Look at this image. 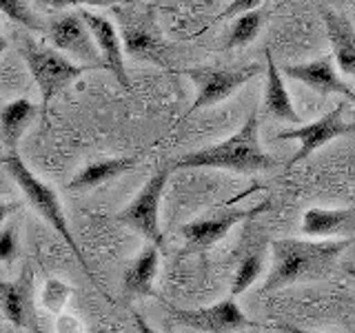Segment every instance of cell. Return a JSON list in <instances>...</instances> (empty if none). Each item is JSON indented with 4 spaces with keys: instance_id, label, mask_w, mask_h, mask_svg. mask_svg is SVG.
I'll return each instance as SVG.
<instances>
[{
    "instance_id": "3957f363",
    "label": "cell",
    "mask_w": 355,
    "mask_h": 333,
    "mask_svg": "<svg viewBox=\"0 0 355 333\" xmlns=\"http://www.w3.org/2000/svg\"><path fill=\"white\" fill-rule=\"evenodd\" d=\"M5 166L11 176V180H14L20 187V191L25 194L27 203L36 209V214L47 222V225L58 233L67 244H69V249L73 251L80 266L89 273V278H94V271L89 269L85 255H83L80 247H78V242H76L73 233L69 229V222H67V216H64V209L60 205L58 194H55L47 182H42L40 178L25 164V160H22L18 153H9L5 158Z\"/></svg>"
},
{
    "instance_id": "52a82bcc",
    "label": "cell",
    "mask_w": 355,
    "mask_h": 333,
    "mask_svg": "<svg viewBox=\"0 0 355 333\" xmlns=\"http://www.w3.org/2000/svg\"><path fill=\"white\" fill-rule=\"evenodd\" d=\"M47 36L53 44V49H58L73 62L87 67V69H100V67H105L98 44L92 36V31H89L85 18L80 16V11L78 14L55 16L47 27Z\"/></svg>"
},
{
    "instance_id": "44dd1931",
    "label": "cell",
    "mask_w": 355,
    "mask_h": 333,
    "mask_svg": "<svg viewBox=\"0 0 355 333\" xmlns=\"http://www.w3.org/2000/svg\"><path fill=\"white\" fill-rule=\"evenodd\" d=\"M262 22H264V7L236 16L231 22V27H229V33H227L225 49L247 47L251 40L258 38V33L262 29Z\"/></svg>"
},
{
    "instance_id": "4fadbf2b",
    "label": "cell",
    "mask_w": 355,
    "mask_h": 333,
    "mask_svg": "<svg viewBox=\"0 0 355 333\" xmlns=\"http://www.w3.org/2000/svg\"><path fill=\"white\" fill-rule=\"evenodd\" d=\"M300 229L313 240L355 238V209H306Z\"/></svg>"
},
{
    "instance_id": "7c38bea8",
    "label": "cell",
    "mask_w": 355,
    "mask_h": 333,
    "mask_svg": "<svg viewBox=\"0 0 355 333\" xmlns=\"http://www.w3.org/2000/svg\"><path fill=\"white\" fill-rule=\"evenodd\" d=\"M80 16L85 18L89 31H92V36L98 44L100 56H103V60H105V69L114 74L116 80L125 89H131V80L125 67V44H122V36L118 33L116 25L109 18L94 14V11H87V9L80 11Z\"/></svg>"
},
{
    "instance_id": "2e32d148",
    "label": "cell",
    "mask_w": 355,
    "mask_h": 333,
    "mask_svg": "<svg viewBox=\"0 0 355 333\" xmlns=\"http://www.w3.org/2000/svg\"><path fill=\"white\" fill-rule=\"evenodd\" d=\"M322 20H324V29L333 49V58H336L340 69L355 78V29L347 16L340 11H333L329 7H322Z\"/></svg>"
},
{
    "instance_id": "4dcf8cb0",
    "label": "cell",
    "mask_w": 355,
    "mask_h": 333,
    "mask_svg": "<svg viewBox=\"0 0 355 333\" xmlns=\"http://www.w3.org/2000/svg\"><path fill=\"white\" fill-rule=\"evenodd\" d=\"M5 49H7V40H5L3 33H0V53H3Z\"/></svg>"
},
{
    "instance_id": "7402d4cb",
    "label": "cell",
    "mask_w": 355,
    "mask_h": 333,
    "mask_svg": "<svg viewBox=\"0 0 355 333\" xmlns=\"http://www.w3.org/2000/svg\"><path fill=\"white\" fill-rule=\"evenodd\" d=\"M262 266H264V255H262V251H255V253H247V255H244L240 266H238V271H236V275H233L231 298H238L240 293L247 291V289L255 280H260Z\"/></svg>"
},
{
    "instance_id": "ffe728a7",
    "label": "cell",
    "mask_w": 355,
    "mask_h": 333,
    "mask_svg": "<svg viewBox=\"0 0 355 333\" xmlns=\"http://www.w3.org/2000/svg\"><path fill=\"white\" fill-rule=\"evenodd\" d=\"M36 114L38 107L29 98H16L3 107V111H0V136H3V142L9 153H16L22 133L27 131Z\"/></svg>"
},
{
    "instance_id": "d4e9b609",
    "label": "cell",
    "mask_w": 355,
    "mask_h": 333,
    "mask_svg": "<svg viewBox=\"0 0 355 333\" xmlns=\"http://www.w3.org/2000/svg\"><path fill=\"white\" fill-rule=\"evenodd\" d=\"M18 255V231L14 222L0 229V262H11Z\"/></svg>"
},
{
    "instance_id": "8992f818",
    "label": "cell",
    "mask_w": 355,
    "mask_h": 333,
    "mask_svg": "<svg viewBox=\"0 0 355 333\" xmlns=\"http://www.w3.org/2000/svg\"><path fill=\"white\" fill-rule=\"evenodd\" d=\"M262 67L260 65H244L238 69H222V67H189L184 69V76L191 78L193 85L198 87V96L193 105L182 118H189L196 114L198 109L214 107L222 100H227L231 94H236L240 87L247 85L251 78L260 76Z\"/></svg>"
},
{
    "instance_id": "e0dca14e",
    "label": "cell",
    "mask_w": 355,
    "mask_h": 333,
    "mask_svg": "<svg viewBox=\"0 0 355 333\" xmlns=\"http://www.w3.org/2000/svg\"><path fill=\"white\" fill-rule=\"evenodd\" d=\"M264 111L275 120L282 122H291V125L300 127L304 125L302 118L293 107V100L288 96L284 80H282V71L280 67L275 65L271 49H266V85H264Z\"/></svg>"
},
{
    "instance_id": "1f68e13d",
    "label": "cell",
    "mask_w": 355,
    "mask_h": 333,
    "mask_svg": "<svg viewBox=\"0 0 355 333\" xmlns=\"http://www.w3.org/2000/svg\"><path fill=\"white\" fill-rule=\"evenodd\" d=\"M36 3H40V5H51V0H36Z\"/></svg>"
},
{
    "instance_id": "ac0fdd59",
    "label": "cell",
    "mask_w": 355,
    "mask_h": 333,
    "mask_svg": "<svg viewBox=\"0 0 355 333\" xmlns=\"http://www.w3.org/2000/svg\"><path fill=\"white\" fill-rule=\"evenodd\" d=\"M0 309H3V316L14 327H29L33 314L29 269L22 271L18 280H0Z\"/></svg>"
},
{
    "instance_id": "d6986e66",
    "label": "cell",
    "mask_w": 355,
    "mask_h": 333,
    "mask_svg": "<svg viewBox=\"0 0 355 333\" xmlns=\"http://www.w3.org/2000/svg\"><path fill=\"white\" fill-rule=\"evenodd\" d=\"M140 155H120V158H103V160H94L87 166H83L71 180H69V189L73 191H87V189H96L105 182H111L120 178L122 173L131 171L133 166L138 164Z\"/></svg>"
},
{
    "instance_id": "7a4b0ae2",
    "label": "cell",
    "mask_w": 355,
    "mask_h": 333,
    "mask_svg": "<svg viewBox=\"0 0 355 333\" xmlns=\"http://www.w3.org/2000/svg\"><path fill=\"white\" fill-rule=\"evenodd\" d=\"M275 164L277 160L271 158L260 144L258 107H253L238 133L222 142L184 153L180 160L173 162V169H227L236 173H258L273 169Z\"/></svg>"
},
{
    "instance_id": "484cf974",
    "label": "cell",
    "mask_w": 355,
    "mask_h": 333,
    "mask_svg": "<svg viewBox=\"0 0 355 333\" xmlns=\"http://www.w3.org/2000/svg\"><path fill=\"white\" fill-rule=\"evenodd\" d=\"M264 0H231V3L225 7V11L218 16L220 20H233L240 14H247V11H253V9H260Z\"/></svg>"
},
{
    "instance_id": "9a60e30c",
    "label": "cell",
    "mask_w": 355,
    "mask_h": 333,
    "mask_svg": "<svg viewBox=\"0 0 355 333\" xmlns=\"http://www.w3.org/2000/svg\"><path fill=\"white\" fill-rule=\"evenodd\" d=\"M160 266V247L144 244L142 251L129 262L122 275V291L129 298H149L153 293V282Z\"/></svg>"
},
{
    "instance_id": "ba28073f",
    "label": "cell",
    "mask_w": 355,
    "mask_h": 333,
    "mask_svg": "<svg viewBox=\"0 0 355 333\" xmlns=\"http://www.w3.org/2000/svg\"><path fill=\"white\" fill-rule=\"evenodd\" d=\"M164 307L169 309L175 322L200 333H242L244 329H255V322L244 316V311L233 298L200 309H175L171 305Z\"/></svg>"
},
{
    "instance_id": "8fae6325",
    "label": "cell",
    "mask_w": 355,
    "mask_h": 333,
    "mask_svg": "<svg viewBox=\"0 0 355 333\" xmlns=\"http://www.w3.org/2000/svg\"><path fill=\"white\" fill-rule=\"evenodd\" d=\"M282 74L293 78L297 83L306 85L309 89H313V92H318L320 96L340 94L344 100L355 103V92L336 71V58H333V53L322 56V58L311 60V62H302V65H284Z\"/></svg>"
},
{
    "instance_id": "f546056e",
    "label": "cell",
    "mask_w": 355,
    "mask_h": 333,
    "mask_svg": "<svg viewBox=\"0 0 355 333\" xmlns=\"http://www.w3.org/2000/svg\"><path fill=\"white\" fill-rule=\"evenodd\" d=\"M280 331L284 333H318V331H306V329H297V327H291V325H282V327H277Z\"/></svg>"
},
{
    "instance_id": "603a6c76",
    "label": "cell",
    "mask_w": 355,
    "mask_h": 333,
    "mask_svg": "<svg viewBox=\"0 0 355 333\" xmlns=\"http://www.w3.org/2000/svg\"><path fill=\"white\" fill-rule=\"evenodd\" d=\"M73 293V289L58 280V278H51V280L44 282L42 291H40V298H42V305L47 311H51L53 316H58L60 311L64 309V305L69 302V298Z\"/></svg>"
},
{
    "instance_id": "277c9868",
    "label": "cell",
    "mask_w": 355,
    "mask_h": 333,
    "mask_svg": "<svg viewBox=\"0 0 355 333\" xmlns=\"http://www.w3.org/2000/svg\"><path fill=\"white\" fill-rule=\"evenodd\" d=\"M20 53L29 67L31 78L36 80L40 89L44 107L51 103V98L58 94L60 89H64L71 80H76L78 76H83L87 71V67L67 58L58 49L44 47V44L33 42L31 38H22Z\"/></svg>"
},
{
    "instance_id": "d6a6232c",
    "label": "cell",
    "mask_w": 355,
    "mask_h": 333,
    "mask_svg": "<svg viewBox=\"0 0 355 333\" xmlns=\"http://www.w3.org/2000/svg\"><path fill=\"white\" fill-rule=\"evenodd\" d=\"M351 3H355V0H351Z\"/></svg>"
},
{
    "instance_id": "5bb4252c",
    "label": "cell",
    "mask_w": 355,
    "mask_h": 333,
    "mask_svg": "<svg viewBox=\"0 0 355 333\" xmlns=\"http://www.w3.org/2000/svg\"><path fill=\"white\" fill-rule=\"evenodd\" d=\"M120 16H122V44H125V51L133 56V58L149 60L164 67V44L151 22L125 14Z\"/></svg>"
},
{
    "instance_id": "9c48e42d",
    "label": "cell",
    "mask_w": 355,
    "mask_h": 333,
    "mask_svg": "<svg viewBox=\"0 0 355 333\" xmlns=\"http://www.w3.org/2000/svg\"><path fill=\"white\" fill-rule=\"evenodd\" d=\"M344 109H347V105L340 103L336 109H331L329 114H324L313 122H304V125H300V127L277 133V140H297L300 142V149L293 158L288 160V166L306 160L311 153L318 151L320 147H324V144L333 142L336 138H342V136H347V133L355 131V122H347L342 118Z\"/></svg>"
},
{
    "instance_id": "5b68a950",
    "label": "cell",
    "mask_w": 355,
    "mask_h": 333,
    "mask_svg": "<svg viewBox=\"0 0 355 333\" xmlns=\"http://www.w3.org/2000/svg\"><path fill=\"white\" fill-rule=\"evenodd\" d=\"M171 173H173V164L160 166V169L142 185L138 196L116 216L120 225L140 233L144 240L155 244V247H162V242H164L162 227H160V200H162V194Z\"/></svg>"
},
{
    "instance_id": "6da1fadb",
    "label": "cell",
    "mask_w": 355,
    "mask_h": 333,
    "mask_svg": "<svg viewBox=\"0 0 355 333\" xmlns=\"http://www.w3.org/2000/svg\"><path fill=\"white\" fill-rule=\"evenodd\" d=\"M355 238L313 240V238H282L271 242V271L262 282V291H275L291 284L324 280L336 269L338 258Z\"/></svg>"
},
{
    "instance_id": "30bf717a",
    "label": "cell",
    "mask_w": 355,
    "mask_h": 333,
    "mask_svg": "<svg viewBox=\"0 0 355 333\" xmlns=\"http://www.w3.org/2000/svg\"><path fill=\"white\" fill-rule=\"evenodd\" d=\"M269 209H271V200H264V203L255 205L251 209L225 211V214L214 216V218H198V220H191V222H187V225H182L180 233L191 249L207 251V249L214 247L216 242H220L222 238H225L236 225H240V222L249 220V218L260 216Z\"/></svg>"
},
{
    "instance_id": "cb8c5ba5",
    "label": "cell",
    "mask_w": 355,
    "mask_h": 333,
    "mask_svg": "<svg viewBox=\"0 0 355 333\" xmlns=\"http://www.w3.org/2000/svg\"><path fill=\"white\" fill-rule=\"evenodd\" d=\"M0 11H3L7 18H11L29 31L40 29V20L29 9V5L25 3V0H0Z\"/></svg>"
},
{
    "instance_id": "83f0119b",
    "label": "cell",
    "mask_w": 355,
    "mask_h": 333,
    "mask_svg": "<svg viewBox=\"0 0 355 333\" xmlns=\"http://www.w3.org/2000/svg\"><path fill=\"white\" fill-rule=\"evenodd\" d=\"M16 211V205L14 203H0V229L7 225V218L14 216Z\"/></svg>"
},
{
    "instance_id": "4316f807",
    "label": "cell",
    "mask_w": 355,
    "mask_h": 333,
    "mask_svg": "<svg viewBox=\"0 0 355 333\" xmlns=\"http://www.w3.org/2000/svg\"><path fill=\"white\" fill-rule=\"evenodd\" d=\"M118 0H51V7H78V5H89V7H111Z\"/></svg>"
},
{
    "instance_id": "f1b7e54d",
    "label": "cell",
    "mask_w": 355,
    "mask_h": 333,
    "mask_svg": "<svg viewBox=\"0 0 355 333\" xmlns=\"http://www.w3.org/2000/svg\"><path fill=\"white\" fill-rule=\"evenodd\" d=\"M133 320H136V327H138V331H140V333H155V331H153V327H151L149 322L144 320L140 314H133Z\"/></svg>"
}]
</instances>
